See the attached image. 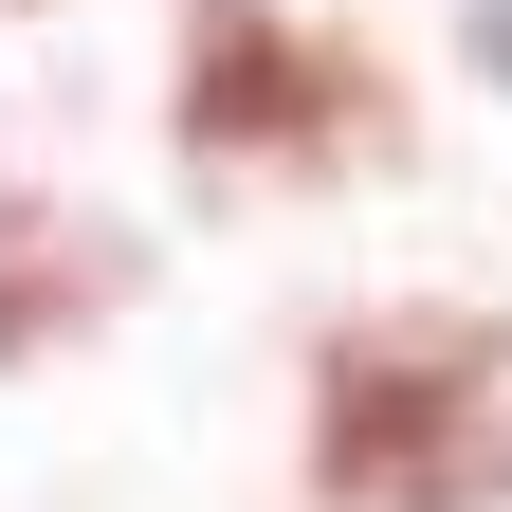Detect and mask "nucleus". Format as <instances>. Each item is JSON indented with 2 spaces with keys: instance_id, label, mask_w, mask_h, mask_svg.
Instances as JSON below:
<instances>
[{
  "instance_id": "nucleus-1",
  "label": "nucleus",
  "mask_w": 512,
  "mask_h": 512,
  "mask_svg": "<svg viewBox=\"0 0 512 512\" xmlns=\"http://www.w3.org/2000/svg\"><path fill=\"white\" fill-rule=\"evenodd\" d=\"M494 366H512L494 311H366V330H330V366H311V494L330 512H476L512 476Z\"/></svg>"
},
{
  "instance_id": "nucleus-2",
  "label": "nucleus",
  "mask_w": 512,
  "mask_h": 512,
  "mask_svg": "<svg viewBox=\"0 0 512 512\" xmlns=\"http://www.w3.org/2000/svg\"><path fill=\"white\" fill-rule=\"evenodd\" d=\"M183 147H202V165L330 147V55H293L275 0H202V37H183Z\"/></svg>"
}]
</instances>
